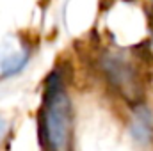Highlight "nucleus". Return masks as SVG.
<instances>
[{
  "label": "nucleus",
  "mask_w": 153,
  "mask_h": 151,
  "mask_svg": "<svg viewBox=\"0 0 153 151\" xmlns=\"http://www.w3.org/2000/svg\"><path fill=\"white\" fill-rule=\"evenodd\" d=\"M132 135L137 142L141 144H146L152 141V135H153V117L152 112L146 109V107H139L137 112L132 119Z\"/></svg>",
  "instance_id": "obj_3"
},
{
  "label": "nucleus",
  "mask_w": 153,
  "mask_h": 151,
  "mask_svg": "<svg viewBox=\"0 0 153 151\" xmlns=\"http://www.w3.org/2000/svg\"><path fill=\"white\" fill-rule=\"evenodd\" d=\"M70 112L71 103L62 85V75L55 70L45 82L43 110L39 112V142L43 148L64 150L68 146Z\"/></svg>",
  "instance_id": "obj_1"
},
{
  "label": "nucleus",
  "mask_w": 153,
  "mask_h": 151,
  "mask_svg": "<svg viewBox=\"0 0 153 151\" xmlns=\"http://www.w3.org/2000/svg\"><path fill=\"white\" fill-rule=\"evenodd\" d=\"M102 66H103V71L109 78V82L130 103H135L143 98L141 84H139L137 75H135V71L132 70L130 64H126V62H123L121 59H116V57H107L102 62Z\"/></svg>",
  "instance_id": "obj_2"
}]
</instances>
